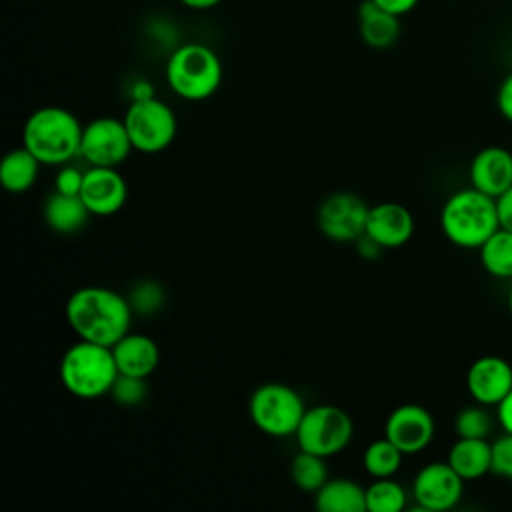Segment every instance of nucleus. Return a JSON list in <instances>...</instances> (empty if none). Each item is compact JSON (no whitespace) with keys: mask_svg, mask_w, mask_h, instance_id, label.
I'll return each instance as SVG.
<instances>
[{"mask_svg":"<svg viewBox=\"0 0 512 512\" xmlns=\"http://www.w3.org/2000/svg\"><path fill=\"white\" fill-rule=\"evenodd\" d=\"M64 316L80 340L112 348L130 332L134 310L128 296H122L112 288L82 286L68 296Z\"/></svg>","mask_w":512,"mask_h":512,"instance_id":"obj_1","label":"nucleus"},{"mask_svg":"<svg viewBox=\"0 0 512 512\" xmlns=\"http://www.w3.org/2000/svg\"><path fill=\"white\" fill-rule=\"evenodd\" d=\"M82 130L84 124L68 108L42 106L26 118L22 146H26L42 166H62L80 156Z\"/></svg>","mask_w":512,"mask_h":512,"instance_id":"obj_2","label":"nucleus"},{"mask_svg":"<svg viewBox=\"0 0 512 512\" xmlns=\"http://www.w3.org/2000/svg\"><path fill=\"white\" fill-rule=\"evenodd\" d=\"M500 228L496 198L474 186L452 192L440 210V230L458 248H480Z\"/></svg>","mask_w":512,"mask_h":512,"instance_id":"obj_3","label":"nucleus"},{"mask_svg":"<svg viewBox=\"0 0 512 512\" xmlns=\"http://www.w3.org/2000/svg\"><path fill=\"white\" fill-rule=\"evenodd\" d=\"M58 376L72 396L94 400L110 394L118 378V366L110 346L78 338V342L64 350Z\"/></svg>","mask_w":512,"mask_h":512,"instance_id":"obj_4","label":"nucleus"},{"mask_svg":"<svg viewBox=\"0 0 512 512\" xmlns=\"http://www.w3.org/2000/svg\"><path fill=\"white\" fill-rule=\"evenodd\" d=\"M222 62L218 54L200 42L178 46L166 62V84L188 102L210 98L222 84Z\"/></svg>","mask_w":512,"mask_h":512,"instance_id":"obj_5","label":"nucleus"},{"mask_svg":"<svg viewBox=\"0 0 512 512\" xmlns=\"http://www.w3.org/2000/svg\"><path fill=\"white\" fill-rule=\"evenodd\" d=\"M306 402L298 390L284 382H264L248 398V416L266 436H294L306 412Z\"/></svg>","mask_w":512,"mask_h":512,"instance_id":"obj_6","label":"nucleus"},{"mask_svg":"<svg viewBox=\"0 0 512 512\" xmlns=\"http://www.w3.org/2000/svg\"><path fill=\"white\" fill-rule=\"evenodd\" d=\"M294 438L300 450L332 458L352 442L354 420L336 404H316L306 408Z\"/></svg>","mask_w":512,"mask_h":512,"instance_id":"obj_7","label":"nucleus"},{"mask_svg":"<svg viewBox=\"0 0 512 512\" xmlns=\"http://www.w3.org/2000/svg\"><path fill=\"white\" fill-rule=\"evenodd\" d=\"M122 120L128 130L132 148L142 154L164 152L178 134V120L174 110L156 96L132 100Z\"/></svg>","mask_w":512,"mask_h":512,"instance_id":"obj_8","label":"nucleus"},{"mask_svg":"<svg viewBox=\"0 0 512 512\" xmlns=\"http://www.w3.org/2000/svg\"><path fill=\"white\" fill-rule=\"evenodd\" d=\"M370 206L354 192L338 190L324 196L316 208V226L332 242H356L366 230Z\"/></svg>","mask_w":512,"mask_h":512,"instance_id":"obj_9","label":"nucleus"},{"mask_svg":"<svg viewBox=\"0 0 512 512\" xmlns=\"http://www.w3.org/2000/svg\"><path fill=\"white\" fill-rule=\"evenodd\" d=\"M132 142L122 118L98 116L84 124L80 156L88 166L118 168L132 154Z\"/></svg>","mask_w":512,"mask_h":512,"instance_id":"obj_10","label":"nucleus"},{"mask_svg":"<svg viewBox=\"0 0 512 512\" xmlns=\"http://www.w3.org/2000/svg\"><path fill=\"white\" fill-rule=\"evenodd\" d=\"M464 478L444 460L422 466L412 480V496L420 510L444 512L454 508L464 492Z\"/></svg>","mask_w":512,"mask_h":512,"instance_id":"obj_11","label":"nucleus"},{"mask_svg":"<svg viewBox=\"0 0 512 512\" xmlns=\"http://www.w3.org/2000/svg\"><path fill=\"white\" fill-rule=\"evenodd\" d=\"M434 432V416L420 404H400L384 422V436L398 446L404 456L426 450L434 440Z\"/></svg>","mask_w":512,"mask_h":512,"instance_id":"obj_12","label":"nucleus"},{"mask_svg":"<svg viewBox=\"0 0 512 512\" xmlns=\"http://www.w3.org/2000/svg\"><path fill=\"white\" fill-rule=\"evenodd\" d=\"M80 198L92 216L106 218L124 208L128 200V184L118 168L88 166V170H84Z\"/></svg>","mask_w":512,"mask_h":512,"instance_id":"obj_13","label":"nucleus"},{"mask_svg":"<svg viewBox=\"0 0 512 512\" xmlns=\"http://www.w3.org/2000/svg\"><path fill=\"white\" fill-rule=\"evenodd\" d=\"M466 388L474 402L482 406H498L512 390V366L496 354L476 358L466 372Z\"/></svg>","mask_w":512,"mask_h":512,"instance_id":"obj_14","label":"nucleus"},{"mask_svg":"<svg viewBox=\"0 0 512 512\" xmlns=\"http://www.w3.org/2000/svg\"><path fill=\"white\" fill-rule=\"evenodd\" d=\"M414 216L400 202H378L370 206L366 218V230L384 250H394L410 242L414 234Z\"/></svg>","mask_w":512,"mask_h":512,"instance_id":"obj_15","label":"nucleus"},{"mask_svg":"<svg viewBox=\"0 0 512 512\" xmlns=\"http://www.w3.org/2000/svg\"><path fill=\"white\" fill-rule=\"evenodd\" d=\"M470 186L498 198L512 186V152L504 146H486L478 150L468 168Z\"/></svg>","mask_w":512,"mask_h":512,"instance_id":"obj_16","label":"nucleus"},{"mask_svg":"<svg viewBox=\"0 0 512 512\" xmlns=\"http://www.w3.org/2000/svg\"><path fill=\"white\" fill-rule=\"evenodd\" d=\"M112 354L118 366V374L148 378L160 366V348L154 338L142 332L124 334L114 346Z\"/></svg>","mask_w":512,"mask_h":512,"instance_id":"obj_17","label":"nucleus"},{"mask_svg":"<svg viewBox=\"0 0 512 512\" xmlns=\"http://www.w3.org/2000/svg\"><path fill=\"white\" fill-rule=\"evenodd\" d=\"M400 16L380 8L372 0H364L358 8V30L364 44L382 50L390 48L400 36Z\"/></svg>","mask_w":512,"mask_h":512,"instance_id":"obj_18","label":"nucleus"},{"mask_svg":"<svg viewBox=\"0 0 512 512\" xmlns=\"http://www.w3.org/2000/svg\"><path fill=\"white\" fill-rule=\"evenodd\" d=\"M446 462L464 480H478L490 472L492 442L488 438H458L450 446Z\"/></svg>","mask_w":512,"mask_h":512,"instance_id":"obj_19","label":"nucleus"},{"mask_svg":"<svg viewBox=\"0 0 512 512\" xmlns=\"http://www.w3.org/2000/svg\"><path fill=\"white\" fill-rule=\"evenodd\" d=\"M42 216L50 230L58 234H74L84 228L92 214L78 194H62L54 190L44 202Z\"/></svg>","mask_w":512,"mask_h":512,"instance_id":"obj_20","label":"nucleus"},{"mask_svg":"<svg viewBox=\"0 0 512 512\" xmlns=\"http://www.w3.org/2000/svg\"><path fill=\"white\" fill-rule=\"evenodd\" d=\"M320 512H366V488L350 478H328L314 492Z\"/></svg>","mask_w":512,"mask_h":512,"instance_id":"obj_21","label":"nucleus"},{"mask_svg":"<svg viewBox=\"0 0 512 512\" xmlns=\"http://www.w3.org/2000/svg\"><path fill=\"white\" fill-rule=\"evenodd\" d=\"M40 160L26 148L18 146L0 160V184L10 194L28 192L40 174Z\"/></svg>","mask_w":512,"mask_h":512,"instance_id":"obj_22","label":"nucleus"},{"mask_svg":"<svg viewBox=\"0 0 512 512\" xmlns=\"http://www.w3.org/2000/svg\"><path fill=\"white\" fill-rule=\"evenodd\" d=\"M480 264L482 268L500 280L512 278V232L506 228H498L480 248Z\"/></svg>","mask_w":512,"mask_h":512,"instance_id":"obj_23","label":"nucleus"},{"mask_svg":"<svg viewBox=\"0 0 512 512\" xmlns=\"http://www.w3.org/2000/svg\"><path fill=\"white\" fill-rule=\"evenodd\" d=\"M404 454L386 436L370 442L362 452V466L372 478H392L402 466Z\"/></svg>","mask_w":512,"mask_h":512,"instance_id":"obj_24","label":"nucleus"},{"mask_svg":"<svg viewBox=\"0 0 512 512\" xmlns=\"http://www.w3.org/2000/svg\"><path fill=\"white\" fill-rule=\"evenodd\" d=\"M290 478L294 486L302 492L314 494L330 476H328V466L326 458L300 450L290 464Z\"/></svg>","mask_w":512,"mask_h":512,"instance_id":"obj_25","label":"nucleus"},{"mask_svg":"<svg viewBox=\"0 0 512 512\" xmlns=\"http://www.w3.org/2000/svg\"><path fill=\"white\" fill-rule=\"evenodd\" d=\"M406 488L392 478H374L366 486V512H400L406 508Z\"/></svg>","mask_w":512,"mask_h":512,"instance_id":"obj_26","label":"nucleus"},{"mask_svg":"<svg viewBox=\"0 0 512 512\" xmlns=\"http://www.w3.org/2000/svg\"><path fill=\"white\" fill-rule=\"evenodd\" d=\"M488 406L474 404L462 408L454 418V430L458 438H488L492 432V418L486 410Z\"/></svg>","mask_w":512,"mask_h":512,"instance_id":"obj_27","label":"nucleus"},{"mask_svg":"<svg viewBox=\"0 0 512 512\" xmlns=\"http://www.w3.org/2000/svg\"><path fill=\"white\" fill-rule=\"evenodd\" d=\"M128 300H130V306L136 314L150 316V314H156L164 306L166 294H164V288L158 282L142 280L130 290Z\"/></svg>","mask_w":512,"mask_h":512,"instance_id":"obj_28","label":"nucleus"},{"mask_svg":"<svg viewBox=\"0 0 512 512\" xmlns=\"http://www.w3.org/2000/svg\"><path fill=\"white\" fill-rule=\"evenodd\" d=\"M148 378H136V376H124V374H118L112 390H110V396L116 404L120 406H138L146 400L148 396V384H146Z\"/></svg>","mask_w":512,"mask_h":512,"instance_id":"obj_29","label":"nucleus"},{"mask_svg":"<svg viewBox=\"0 0 512 512\" xmlns=\"http://www.w3.org/2000/svg\"><path fill=\"white\" fill-rule=\"evenodd\" d=\"M490 472L512 480V434L504 432L492 442V466Z\"/></svg>","mask_w":512,"mask_h":512,"instance_id":"obj_30","label":"nucleus"},{"mask_svg":"<svg viewBox=\"0 0 512 512\" xmlns=\"http://www.w3.org/2000/svg\"><path fill=\"white\" fill-rule=\"evenodd\" d=\"M84 182V170L76 168L74 164H62L58 166V172L54 176V190L62 194H78Z\"/></svg>","mask_w":512,"mask_h":512,"instance_id":"obj_31","label":"nucleus"},{"mask_svg":"<svg viewBox=\"0 0 512 512\" xmlns=\"http://www.w3.org/2000/svg\"><path fill=\"white\" fill-rule=\"evenodd\" d=\"M496 108H498L500 116L512 124V72H508L498 86Z\"/></svg>","mask_w":512,"mask_h":512,"instance_id":"obj_32","label":"nucleus"},{"mask_svg":"<svg viewBox=\"0 0 512 512\" xmlns=\"http://www.w3.org/2000/svg\"><path fill=\"white\" fill-rule=\"evenodd\" d=\"M496 208H498L500 226L512 232V186L496 198Z\"/></svg>","mask_w":512,"mask_h":512,"instance_id":"obj_33","label":"nucleus"},{"mask_svg":"<svg viewBox=\"0 0 512 512\" xmlns=\"http://www.w3.org/2000/svg\"><path fill=\"white\" fill-rule=\"evenodd\" d=\"M354 244H356L358 254H360L364 260H376V258L384 252V248H382L374 238H370L368 234H362Z\"/></svg>","mask_w":512,"mask_h":512,"instance_id":"obj_34","label":"nucleus"},{"mask_svg":"<svg viewBox=\"0 0 512 512\" xmlns=\"http://www.w3.org/2000/svg\"><path fill=\"white\" fill-rule=\"evenodd\" d=\"M376 2L380 8L396 14V16H404L408 12H412L420 0H372Z\"/></svg>","mask_w":512,"mask_h":512,"instance_id":"obj_35","label":"nucleus"},{"mask_svg":"<svg viewBox=\"0 0 512 512\" xmlns=\"http://www.w3.org/2000/svg\"><path fill=\"white\" fill-rule=\"evenodd\" d=\"M496 418L502 426L504 432L512 434V390L504 396V400H500V404L496 406Z\"/></svg>","mask_w":512,"mask_h":512,"instance_id":"obj_36","label":"nucleus"},{"mask_svg":"<svg viewBox=\"0 0 512 512\" xmlns=\"http://www.w3.org/2000/svg\"><path fill=\"white\" fill-rule=\"evenodd\" d=\"M132 100H142V98H152L154 96V90L148 82H136L132 86Z\"/></svg>","mask_w":512,"mask_h":512,"instance_id":"obj_37","label":"nucleus"},{"mask_svg":"<svg viewBox=\"0 0 512 512\" xmlns=\"http://www.w3.org/2000/svg\"><path fill=\"white\" fill-rule=\"evenodd\" d=\"M180 2L192 10H208V8H214L216 4H220L222 0H180Z\"/></svg>","mask_w":512,"mask_h":512,"instance_id":"obj_38","label":"nucleus"},{"mask_svg":"<svg viewBox=\"0 0 512 512\" xmlns=\"http://www.w3.org/2000/svg\"><path fill=\"white\" fill-rule=\"evenodd\" d=\"M508 312H510V316H512V288H510V292H508Z\"/></svg>","mask_w":512,"mask_h":512,"instance_id":"obj_39","label":"nucleus"}]
</instances>
